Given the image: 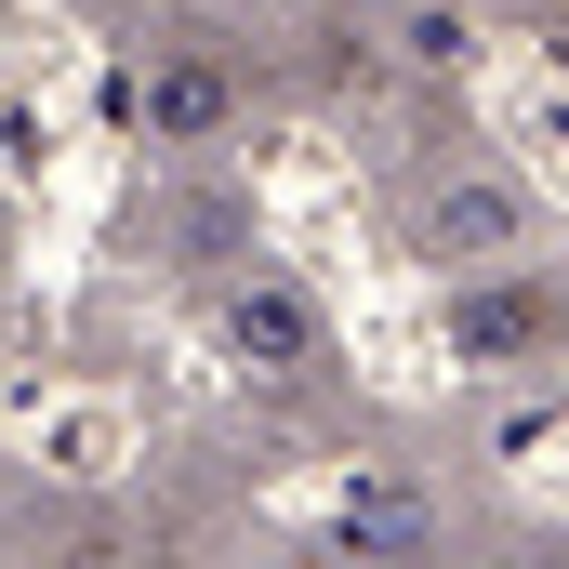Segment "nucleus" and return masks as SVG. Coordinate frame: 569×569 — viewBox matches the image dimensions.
Returning <instances> with one entry per match:
<instances>
[{
  "label": "nucleus",
  "instance_id": "nucleus-2",
  "mask_svg": "<svg viewBox=\"0 0 569 569\" xmlns=\"http://www.w3.org/2000/svg\"><path fill=\"white\" fill-rule=\"evenodd\" d=\"M146 120H159V133H212V120H226V80H212V67H159V80H146Z\"/></svg>",
  "mask_w": 569,
  "mask_h": 569
},
{
  "label": "nucleus",
  "instance_id": "nucleus-1",
  "mask_svg": "<svg viewBox=\"0 0 569 569\" xmlns=\"http://www.w3.org/2000/svg\"><path fill=\"white\" fill-rule=\"evenodd\" d=\"M239 345H252V358H318V318H305V305H291V291H239Z\"/></svg>",
  "mask_w": 569,
  "mask_h": 569
}]
</instances>
